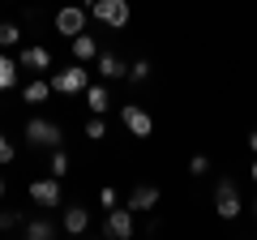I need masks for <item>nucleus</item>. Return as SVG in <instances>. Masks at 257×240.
<instances>
[{
  "label": "nucleus",
  "instance_id": "1",
  "mask_svg": "<svg viewBox=\"0 0 257 240\" xmlns=\"http://www.w3.org/2000/svg\"><path fill=\"white\" fill-rule=\"evenodd\" d=\"M26 142L39 150H56L64 142V129L56 125V120H43V116H30L26 120Z\"/></svg>",
  "mask_w": 257,
  "mask_h": 240
},
{
  "label": "nucleus",
  "instance_id": "2",
  "mask_svg": "<svg viewBox=\"0 0 257 240\" xmlns=\"http://www.w3.org/2000/svg\"><path fill=\"white\" fill-rule=\"evenodd\" d=\"M47 82H52V90H56V94H82L86 86H90V73H86L82 60H77V65H64L60 73H52Z\"/></svg>",
  "mask_w": 257,
  "mask_h": 240
},
{
  "label": "nucleus",
  "instance_id": "3",
  "mask_svg": "<svg viewBox=\"0 0 257 240\" xmlns=\"http://www.w3.org/2000/svg\"><path fill=\"white\" fill-rule=\"evenodd\" d=\"M90 13H94V22H103L107 30H124L128 26V0H94Z\"/></svg>",
  "mask_w": 257,
  "mask_h": 240
},
{
  "label": "nucleus",
  "instance_id": "4",
  "mask_svg": "<svg viewBox=\"0 0 257 240\" xmlns=\"http://www.w3.org/2000/svg\"><path fill=\"white\" fill-rule=\"evenodd\" d=\"M244 210V206H240V193H236V180H231V176H223L219 185H214V214H219V219H236V214Z\"/></svg>",
  "mask_w": 257,
  "mask_h": 240
},
{
  "label": "nucleus",
  "instance_id": "5",
  "mask_svg": "<svg viewBox=\"0 0 257 240\" xmlns=\"http://www.w3.org/2000/svg\"><path fill=\"white\" fill-rule=\"evenodd\" d=\"M120 120H124V129L133 133V138H150V133H155V116H150L142 103H124V107H120Z\"/></svg>",
  "mask_w": 257,
  "mask_h": 240
},
{
  "label": "nucleus",
  "instance_id": "6",
  "mask_svg": "<svg viewBox=\"0 0 257 240\" xmlns=\"http://www.w3.org/2000/svg\"><path fill=\"white\" fill-rule=\"evenodd\" d=\"M103 236L107 240H128L133 236V210L128 206H111L107 219H103Z\"/></svg>",
  "mask_w": 257,
  "mask_h": 240
},
{
  "label": "nucleus",
  "instance_id": "7",
  "mask_svg": "<svg viewBox=\"0 0 257 240\" xmlns=\"http://www.w3.org/2000/svg\"><path fill=\"white\" fill-rule=\"evenodd\" d=\"M56 30H60V35H82L86 30V5H60V9H56Z\"/></svg>",
  "mask_w": 257,
  "mask_h": 240
},
{
  "label": "nucleus",
  "instance_id": "8",
  "mask_svg": "<svg viewBox=\"0 0 257 240\" xmlns=\"http://www.w3.org/2000/svg\"><path fill=\"white\" fill-rule=\"evenodd\" d=\"M30 202L43 206V210H56V206H60V176L35 180V185H30Z\"/></svg>",
  "mask_w": 257,
  "mask_h": 240
},
{
  "label": "nucleus",
  "instance_id": "9",
  "mask_svg": "<svg viewBox=\"0 0 257 240\" xmlns=\"http://www.w3.org/2000/svg\"><path fill=\"white\" fill-rule=\"evenodd\" d=\"M18 65L26 69V73H47V69H52V52H47L43 43H30V47H22Z\"/></svg>",
  "mask_w": 257,
  "mask_h": 240
},
{
  "label": "nucleus",
  "instance_id": "10",
  "mask_svg": "<svg viewBox=\"0 0 257 240\" xmlns=\"http://www.w3.org/2000/svg\"><path fill=\"white\" fill-rule=\"evenodd\" d=\"M22 231H26V240H56L60 236V223H52L47 214H35V219L22 223Z\"/></svg>",
  "mask_w": 257,
  "mask_h": 240
},
{
  "label": "nucleus",
  "instance_id": "11",
  "mask_svg": "<svg viewBox=\"0 0 257 240\" xmlns=\"http://www.w3.org/2000/svg\"><path fill=\"white\" fill-rule=\"evenodd\" d=\"M94 65H99V77H107V82H120V77H128V65L120 60L116 52H99V56H94Z\"/></svg>",
  "mask_w": 257,
  "mask_h": 240
},
{
  "label": "nucleus",
  "instance_id": "12",
  "mask_svg": "<svg viewBox=\"0 0 257 240\" xmlns=\"http://www.w3.org/2000/svg\"><path fill=\"white\" fill-rule=\"evenodd\" d=\"M128 210H133V214H138V210H155V206H159V189L155 185H133V193H128Z\"/></svg>",
  "mask_w": 257,
  "mask_h": 240
},
{
  "label": "nucleus",
  "instance_id": "13",
  "mask_svg": "<svg viewBox=\"0 0 257 240\" xmlns=\"http://www.w3.org/2000/svg\"><path fill=\"white\" fill-rule=\"evenodd\" d=\"M60 227L69 231V236H82L86 227H90V214H86V206H64V219Z\"/></svg>",
  "mask_w": 257,
  "mask_h": 240
},
{
  "label": "nucleus",
  "instance_id": "14",
  "mask_svg": "<svg viewBox=\"0 0 257 240\" xmlns=\"http://www.w3.org/2000/svg\"><path fill=\"white\" fill-rule=\"evenodd\" d=\"M47 94H52V82H47V77H30L26 90H22V99H26L30 107H39V103H47Z\"/></svg>",
  "mask_w": 257,
  "mask_h": 240
},
{
  "label": "nucleus",
  "instance_id": "15",
  "mask_svg": "<svg viewBox=\"0 0 257 240\" xmlns=\"http://www.w3.org/2000/svg\"><path fill=\"white\" fill-rule=\"evenodd\" d=\"M73 56L82 60V65H86V60H94V56H99V39L86 35V30H82V35H73Z\"/></svg>",
  "mask_w": 257,
  "mask_h": 240
},
{
  "label": "nucleus",
  "instance_id": "16",
  "mask_svg": "<svg viewBox=\"0 0 257 240\" xmlns=\"http://www.w3.org/2000/svg\"><path fill=\"white\" fill-rule=\"evenodd\" d=\"M86 107H90L94 116H103V111L111 107V94H107V86H86Z\"/></svg>",
  "mask_w": 257,
  "mask_h": 240
},
{
  "label": "nucleus",
  "instance_id": "17",
  "mask_svg": "<svg viewBox=\"0 0 257 240\" xmlns=\"http://www.w3.org/2000/svg\"><path fill=\"white\" fill-rule=\"evenodd\" d=\"M18 60H9V56H0V90H13L18 86Z\"/></svg>",
  "mask_w": 257,
  "mask_h": 240
},
{
  "label": "nucleus",
  "instance_id": "18",
  "mask_svg": "<svg viewBox=\"0 0 257 240\" xmlns=\"http://www.w3.org/2000/svg\"><path fill=\"white\" fill-rule=\"evenodd\" d=\"M13 43H22L18 22H0V47H13Z\"/></svg>",
  "mask_w": 257,
  "mask_h": 240
},
{
  "label": "nucleus",
  "instance_id": "19",
  "mask_svg": "<svg viewBox=\"0 0 257 240\" xmlns=\"http://www.w3.org/2000/svg\"><path fill=\"white\" fill-rule=\"evenodd\" d=\"M86 138H90V142H103V138H107V125H103V116H94V111H90V120H86Z\"/></svg>",
  "mask_w": 257,
  "mask_h": 240
},
{
  "label": "nucleus",
  "instance_id": "20",
  "mask_svg": "<svg viewBox=\"0 0 257 240\" xmlns=\"http://www.w3.org/2000/svg\"><path fill=\"white\" fill-rule=\"evenodd\" d=\"M146 77H150V60H146V56H138V60L128 65V82H146Z\"/></svg>",
  "mask_w": 257,
  "mask_h": 240
},
{
  "label": "nucleus",
  "instance_id": "21",
  "mask_svg": "<svg viewBox=\"0 0 257 240\" xmlns=\"http://www.w3.org/2000/svg\"><path fill=\"white\" fill-rule=\"evenodd\" d=\"M22 223H26V219H22V210H0V231H18Z\"/></svg>",
  "mask_w": 257,
  "mask_h": 240
},
{
  "label": "nucleus",
  "instance_id": "22",
  "mask_svg": "<svg viewBox=\"0 0 257 240\" xmlns=\"http://www.w3.org/2000/svg\"><path fill=\"white\" fill-rule=\"evenodd\" d=\"M52 176H69V155H64V146L52 150Z\"/></svg>",
  "mask_w": 257,
  "mask_h": 240
},
{
  "label": "nucleus",
  "instance_id": "23",
  "mask_svg": "<svg viewBox=\"0 0 257 240\" xmlns=\"http://www.w3.org/2000/svg\"><path fill=\"white\" fill-rule=\"evenodd\" d=\"M206 172H210V159H206V155H193L189 159V176H206Z\"/></svg>",
  "mask_w": 257,
  "mask_h": 240
},
{
  "label": "nucleus",
  "instance_id": "24",
  "mask_svg": "<svg viewBox=\"0 0 257 240\" xmlns=\"http://www.w3.org/2000/svg\"><path fill=\"white\" fill-rule=\"evenodd\" d=\"M99 206H103V210H111V206H120L116 189H103V193H99Z\"/></svg>",
  "mask_w": 257,
  "mask_h": 240
},
{
  "label": "nucleus",
  "instance_id": "25",
  "mask_svg": "<svg viewBox=\"0 0 257 240\" xmlns=\"http://www.w3.org/2000/svg\"><path fill=\"white\" fill-rule=\"evenodd\" d=\"M0 163H13V142L0 133Z\"/></svg>",
  "mask_w": 257,
  "mask_h": 240
},
{
  "label": "nucleus",
  "instance_id": "26",
  "mask_svg": "<svg viewBox=\"0 0 257 240\" xmlns=\"http://www.w3.org/2000/svg\"><path fill=\"white\" fill-rule=\"evenodd\" d=\"M248 150H253V155H257V129L248 133Z\"/></svg>",
  "mask_w": 257,
  "mask_h": 240
},
{
  "label": "nucleus",
  "instance_id": "27",
  "mask_svg": "<svg viewBox=\"0 0 257 240\" xmlns=\"http://www.w3.org/2000/svg\"><path fill=\"white\" fill-rule=\"evenodd\" d=\"M248 176H253V185H257V155H253V172H248Z\"/></svg>",
  "mask_w": 257,
  "mask_h": 240
},
{
  "label": "nucleus",
  "instance_id": "28",
  "mask_svg": "<svg viewBox=\"0 0 257 240\" xmlns=\"http://www.w3.org/2000/svg\"><path fill=\"white\" fill-rule=\"evenodd\" d=\"M0 197H5V176H0Z\"/></svg>",
  "mask_w": 257,
  "mask_h": 240
},
{
  "label": "nucleus",
  "instance_id": "29",
  "mask_svg": "<svg viewBox=\"0 0 257 240\" xmlns=\"http://www.w3.org/2000/svg\"><path fill=\"white\" fill-rule=\"evenodd\" d=\"M253 214H257V197H253Z\"/></svg>",
  "mask_w": 257,
  "mask_h": 240
}]
</instances>
